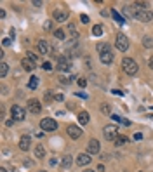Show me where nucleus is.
Listing matches in <instances>:
<instances>
[{
    "instance_id": "obj_1",
    "label": "nucleus",
    "mask_w": 153,
    "mask_h": 172,
    "mask_svg": "<svg viewBox=\"0 0 153 172\" xmlns=\"http://www.w3.org/2000/svg\"><path fill=\"white\" fill-rule=\"evenodd\" d=\"M97 54H99V59L103 64H111L113 63V51L110 47V44H99L97 45Z\"/></svg>"
},
{
    "instance_id": "obj_2",
    "label": "nucleus",
    "mask_w": 153,
    "mask_h": 172,
    "mask_svg": "<svg viewBox=\"0 0 153 172\" xmlns=\"http://www.w3.org/2000/svg\"><path fill=\"white\" fill-rule=\"evenodd\" d=\"M122 70L125 71L129 77L137 75V63H136L132 57H124L122 59Z\"/></svg>"
},
{
    "instance_id": "obj_3",
    "label": "nucleus",
    "mask_w": 153,
    "mask_h": 172,
    "mask_svg": "<svg viewBox=\"0 0 153 172\" xmlns=\"http://www.w3.org/2000/svg\"><path fill=\"white\" fill-rule=\"evenodd\" d=\"M129 38H127L124 33H118L117 38H115V47L118 49V51H122V52H125V51H129Z\"/></svg>"
},
{
    "instance_id": "obj_4",
    "label": "nucleus",
    "mask_w": 153,
    "mask_h": 172,
    "mask_svg": "<svg viewBox=\"0 0 153 172\" xmlns=\"http://www.w3.org/2000/svg\"><path fill=\"white\" fill-rule=\"evenodd\" d=\"M103 136H105V139H108V141H115L118 137L117 127H115V125H106V127L103 129Z\"/></svg>"
},
{
    "instance_id": "obj_5",
    "label": "nucleus",
    "mask_w": 153,
    "mask_h": 172,
    "mask_svg": "<svg viewBox=\"0 0 153 172\" xmlns=\"http://www.w3.org/2000/svg\"><path fill=\"white\" fill-rule=\"evenodd\" d=\"M11 115H12V120L21 122V120H25V117H26V111L23 110L19 104H14L12 108H11Z\"/></svg>"
},
{
    "instance_id": "obj_6",
    "label": "nucleus",
    "mask_w": 153,
    "mask_h": 172,
    "mask_svg": "<svg viewBox=\"0 0 153 172\" xmlns=\"http://www.w3.org/2000/svg\"><path fill=\"white\" fill-rule=\"evenodd\" d=\"M134 18L136 19H139V21H143V23H150L153 19V12L151 11H134Z\"/></svg>"
},
{
    "instance_id": "obj_7",
    "label": "nucleus",
    "mask_w": 153,
    "mask_h": 172,
    "mask_svg": "<svg viewBox=\"0 0 153 172\" xmlns=\"http://www.w3.org/2000/svg\"><path fill=\"white\" fill-rule=\"evenodd\" d=\"M40 129H42V130H47V132L56 130V129H57V122L54 118H44L42 122H40Z\"/></svg>"
},
{
    "instance_id": "obj_8",
    "label": "nucleus",
    "mask_w": 153,
    "mask_h": 172,
    "mask_svg": "<svg viewBox=\"0 0 153 172\" xmlns=\"http://www.w3.org/2000/svg\"><path fill=\"white\" fill-rule=\"evenodd\" d=\"M71 68V63H70V59H68V57H59V59H57V64H56V70L57 71H63V73H65V71H68Z\"/></svg>"
},
{
    "instance_id": "obj_9",
    "label": "nucleus",
    "mask_w": 153,
    "mask_h": 172,
    "mask_svg": "<svg viewBox=\"0 0 153 172\" xmlns=\"http://www.w3.org/2000/svg\"><path fill=\"white\" fill-rule=\"evenodd\" d=\"M26 106H28V111H30V113H33V115H38L40 111H42V104H40L38 99H30Z\"/></svg>"
},
{
    "instance_id": "obj_10",
    "label": "nucleus",
    "mask_w": 153,
    "mask_h": 172,
    "mask_svg": "<svg viewBox=\"0 0 153 172\" xmlns=\"http://www.w3.org/2000/svg\"><path fill=\"white\" fill-rule=\"evenodd\" d=\"M66 132H68V136H70L71 139L82 137V129H80L79 125H68V127H66Z\"/></svg>"
},
{
    "instance_id": "obj_11",
    "label": "nucleus",
    "mask_w": 153,
    "mask_h": 172,
    "mask_svg": "<svg viewBox=\"0 0 153 172\" xmlns=\"http://www.w3.org/2000/svg\"><path fill=\"white\" fill-rule=\"evenodd\" d=\"M87 151H89V155H97L101 151V144H99V141L97 139H91L89 141V146H87Z\"/></svg>"
},
{
    "instance_id": "obj_12",
    "label": "nucleus",
    "mask_w": 153,
    "mask_h": 172,
    "mask_svg": "<svg viewBox=\"0 0 153 172\" xmlns=\"http://www.w3.org/2000/svg\"><path fill=\"white\" fill-rule=\"evenodd\" d=\"M31 148V137L30 136H21V139H19V150L21 151H28Z\"/></svg>"
},
{
    "instance_id": "obj_13",
    "label": "nucleus",
    "mask_w": 153,
    "mask_h": 172,
    "mask_svg": "<svg viewBox=\"0 0 153 172\" xmlns=\"http://www.w3.org/2000/svg\"><path fill=\"white\" fill-rule=\"evenodd\" d=\"M52 18H54V21H57V23H65V21H68V12L57 9V11H54Z\"/></svg>"
},
{
    "instance_id": "obj_14",
    "label": "nucleus",
    "mask_w": 153,
    "mask_h": 172,
    "mask_svg": "<svg viewBox=\"0 0 153 172\" xmlns=\"http://www.w3.org/2000/svg\"><path fill=\"white\" fill-rule=\"evenodd\" d=\"M92 160H91V155L89 153H80L79 157H77V163H79L80 167H85V165H89Z\"/></svg>"
},
{
    "instance_id": "obj_15",
    "label": "nucleus",
    "mask_w": 153,
    "mask_h": 172,
    "mask_svg": "<svg viewBox=\"0 0 153 172\" xmlns=\"http://www.w3.org/2000/svg\"><path fill=\"white\" fill-rule=\"evenodd\" d=\"M37 51H38V54H42V56L49 54V42L47 40H38V42H37Z\"/></svg>"
},
{
    "instance_id": "obj_16",
    "label": "nucleus",
    "mask_w": 153,
    "mask_h": 172,
    "mask_svg": "<svg viewBox=\"0 0 153 172\" xmlns=\"http://www.w3.org/2000/svg\"><path fill=\"white\" fill-rule=\"evenodd\" d=\"M21 64H23V68H25L26 71H33V70L37 68V64H35L33 61H30L28 57H25V59H23V61H21Z\"/></svg>"
},
{
    "instance_id": "obj_17",
    "label": "nucleus",
    "mask_w": 153,
    "mask_h": 172,
    "mask_svg": "<svg viewBox=\"0 0 153 172\" xmlns=\"http://www.w3.org/2000/svg\"><path fill=\"white\" fill-rule=\"evenodd\" d=\"M89 120H91V118H89V113H87V111H80V113H79V122H80L82 125H87Z\"/></svg>"
},
{
    "instance_id": "obj_18",
    "label": "nucleus",
    "mask_w": 153,
    "mask_h": 172,
    "mask_svg": "<svg viewBox=\"0 0 153 172\" xmlns=\"http://www.w3.org/2000/svg\"><path fill=\"white\" fill-rule=\"evenodd\" d=\"M37 87H38V77H31L30 82H28V89H30V90H35Z\"/></svg>"
},
{
    "instance_id": "obj_19",
    "label": "nucleus",
    "mask_w": 153,
    "mask_h": 172,
    "mask_svg": "<svg viewBox=\"0 0 153 172\" xmlns=\"http://www.w3.org/2000/svg\"><path fill=\"white\" fill-rule=\"evenodd\" d=\"M68 33H70V37L71 38H79V33H77V28H75V24L73 23H70V24H68Z\"/></svg>"
},
{
    "instance_id": "obj_20",
    "label": "nucleus",
    "mask_w": 153,
    "mask_h": 172,
    "mask_svg": "<svg viewBox=\"0 0 153 172\" xmlns=\"http://www.w3.org/2000/svg\"><path fill=\"white\" fill-rule=\"evenodd\" d=\"M71 160H73V158H71L70 155H65V157H63V158H61V167L68 169V167H70V165H71Z\"/></svg>"
},
{
    "instance_id": "obj_21",
    "label": "nucleus",
    "mask_w": 153,
    "mask_h": 172,
    "mask_svg": "<svg viewBox=\"0 0 153 172\" xmlns=\"http://www.w3.org/2000/svg\"><path fill=\"white\" fill-rule=\"evenodd\" d=\"M127 141H129V139H127L125 136H120V134H118V137L113 143H115V146H124V144H127Z\"/></svg>"
},
{
    "instance_id": "obj_22",
    "label": "nucleus",
    "mask_w": 153,
    "mask_h": 172,
    "mask_svg": "<svg viewBox=\"0 0 153 172\" xmlns=\"http://www.w3.org/2000/svg\"><path fill=\"white\" fill-rule=\"evenodd\" d=\"M35 157H37V158H44V157H45L44 146H37V148H35Z\"/></svg>"
},
{
    "instance_id": "obj_23",
    "label": "nucleus",
    "mask_w": 153,
    "mask_h": 172,
    "mask_svg": "<svg viewBox=\"0 0 153 172\" xmlns=\"http://www.w3.org/2000/svg\"><path fill=\"white\" fill-rule=\"evenodd\" d=\"M92 35H94V37H101V35H103V26H101V24L92 26Z\"/></svg>"
},
{
    "instance_id": "obj_24",
    "label": "nucleus",
    "mask_w": 153,
    "mask_h": 172,
    "mask_svg": "<svg viewBox=\"0 0 153 172\" xmlns=\"http://www.w3.org/2000/svg\"><path fill=\"white\" fill-rule=\"evenodd\" d=\"M7 73H9V66L5 63H0V77H7Z\"/></svg>"
},
{
    "instance_id": "obj_25",
    "label": "nucleus",
    "mask_w": 153,
    "mask_h": 172,
    "mask_svg": "<svg viewBox=\"0 0 153 172\" xmlns=\"http://www.w3.org/2000/svg\"><path fill=\"white\" fill-rule=\"evenodd\" d=\"M111 16H113V18H115V21H117V23H120V24H124V23H125V19H124L122 16H120V14H118L115 9L111 11Z\"/></svg>"
},
{
    "instance_id": "obj_26",
    "label": "nucleus",
    "mask_w": 153,
    "mask_h": 172,
    "mask_svg": "<svg viewBox=\"0 0 153 172\" xmlns=\"http://www.w3.org/2000/svg\"><path fill=\"white\" fill-rule=\"evenodd\" d=\"M101 111H103L105 115H110L111 113V106H110L108 103H103V104H101Z\"/></svg>"
},
{
    "instance_id": "obj_27",
    "label": "nucleus",
    "mask_w": 153,
    "mask_h": 172,
    "mask_svg": "<svg viewBox=\"0 0 153 172\" xmlns=\"http://www.w3.org/2000/svg\"><path fill=\"white\" fill-rule=\"evenodd\" d=\"M54 37H56L57 40H63L66 35H65V31H63L61 28H59V30H56V31H54Z\"/></svg>"
},
{
    "instance_id": "obj_28",
    "label": "nucleus",
    "mask_w": 153,
    "mask_h": 172,
    "mask_svg": "<svg viewBox=\"0 0 153 172\" xmlns=\"http://www.w3.org/2000/svg\"><path fill=\"white\" fill-rule=\"evenodd\" d=\"M26 57H28V59H30V61H33V63H35V64H37V63H38V57H37L33 52H26Z\"/></svg>"
},
{
    "instance_id": "obj_29",
    "label": "nucleus",
    "mask_w": 153,
    "mask_h": 172,
    "mask_svg": "<svg viewBox=\"0 0 153 172\" xmlns=\"http://www.w3.org/2000/svg\"><path fill=\"white\" fill-rule=\"evenodd\" d=\"M143 42H144V45H146V47H151V45H153V40L150 38V37H144Z\"/></svg>"
},
{
    "instance_id": "obj_30",
    "label": "nucleus",
    "mask_w": 153,
    "mask_h": 172,
    "mask_svg": "<svg viewBox=\"0 0 153 172\" xmlns=\"http://www.w3.org/2000/svg\"><path fill=\"white\" fill-rule=\"evenodd\" d=\"M80 21H82L83 24H87V23H89V16H87V14H80Z\"/></svg>"
},
{
    "instance_id": "obj_31",
    "label": "nucleus",
    "mask_w": 153,
    "mask_h": 172,
    "mask_svg": "<svg viewBox=\"0 0 153 172\" xmlns=\"http://www.w3.org/2000/svg\"><path fill=\"white\" fill-rule=\"evenodd\" d=\"M77 84H79L80 85V87H85V85H87V80H85V78H79V80H77Z\"/></svg>"
},
{
    "instance_id": "obj_32",
    "label": "nucleus",
    "mask_w": 153,
    "mask_h": 172,
    "mask_svg": "<svg viewBox=\"0 0 153 172\" xmlns=\"http://www.w3.org/2000/svg\"><path fill=\"white\" fill-rule=\"evenodd\" d=\"M11 42H12V38H4L2 40V45H4V47H9Z\"/></svg>"
},
{
    "instance_id": "obj_33",
    "label": "nucleus",
    "mask_w": 153,
    "mask_h": 172,
    "mask_svg": "<svg viewBox=\"0 0 153 172\" xmlns=\"http://www.w3.org/2000/svg\"><path fill=\"white\" fill-rule=\"evenodd\" d=\"M42 68H44V70H47V71H51V70H52V64H51V63H44V64H42Z\"/></svg>"
},
{
    "instance_id": "obj_34",
    "label": "nucleus",
    "mask_w": 153,
    "mask_h": 172,
    "mask_svg": "<svg viewBox=\"0 0 153 172\" xmlns=\"http://www.w3.org/2000/svg\"><path fill=\"white\" fill-rule=\"evenodd\" d=\"M44 28H45V30H52V21H45V24H44Z\"/></svg>"
},
{
    "instance_id": "obj_35",
    "label": "nucleus",
    "mask_w": 153,
    "mask_h": 172,
    "mask_svg": "<svg viewBox=\"0 0 153 172\" xmlns=\"http://www.w3.org/2000/svg\"><path fill=\"white\" fill-rule=\"evenodd\" d=\"M54 99H56V101H63V99H65V96H63V94H56V96H54Z\"/></svg>"
},
{
    "instance_id": "obj_36",
    "label": "nucleus",
    "mask_w": 153,
    "mask_h": 172,
    "mask_svg": "<svg viewBox=\"0 0 153 172\" xmlns=\"http://www.w3.org/2000/svg\"><path fill=\"white\" fill-rule=\"evenodd\" d=\"M134 139H136V141H141V139H143V134L136 132V134H134Z\"/></svg>"
},
{
    "instance_id": "obj_37",
    "label": "nucleus",
    "mask_w": 153,
    "mask_h": 172,
    "mask_svg": "<svg viewBox=\"0 0 153 172\" xmlns=\"http://www.w3.org/2000/svg\"><path fill=\"white\" fill-rule=\"evenodd\" d=\"M49 163H51V165H52V167H54V165H57V158H54V157H52V158L49 160Z\"/></svg>"
},
{
    "instance_id": "obj_38",
    "label": "nucleus",
    "mask_w": 153,
    "mask_h": 172,
    "mask_svg": "<svg viewBox=\"0 0 153 172\" xmlns=\"http://www.w3.org/2000/svg\"><path fill=\"white\" fill-rule=\"evenodd\" d=\"M33 5H35V7H42V2H38V0H33Z\"/></svg>"
},
{
    "instance_id": "obj_39",
    "label": "nucleus",
    "mask_w": 153,
    "mask_h": 172,
    "mask_svg": "<svg viewBox=\"0 0 153 172\" xmlns=\"http://www.w3.org/2000/svg\"><path fill=\"white\" fill-rule=\"evenodd\" d=\"M113 94H117V96H124V92H122V90H118V89H115Z\"/></svg>"
},
{
    "instance_id": "obj_40",
    "label": "nucleus",
    "mask_w": 153,
    "mask_h": 172,
    "mask_svg": "<svg viewBox=\"0 0 153 172\" xmlns=\"http://www.w3.org/2000/svg\"><path fill=\"white\" fill-rule=\"evenodd\" d=\"M148 66H150V68H151V70H153V56L150 57V61H148Z\"/></svg>"
},
{
    "instance_id": "obj_41",
    "label": "nucleus",
    "mask_w": 153,
    "mask_h": 172,
    "mask_svg": "<svg viewBox=\"0 0 153 172\" xmlns=\"http://www.w3.org/2000/svg\"><path fill=\"white\" fill-rule=\"evenodd\" d=\"M97 172H105V165H97Z\"/></svg>"
},
{
    "instance_id": "obj_42",
    "label": "nucleus",
    "mask_w": 153,
    "mask_h": 172,
    "mask_svg": "<svg viewBox=\"0 0 153 172\" xmlns=\"http://www.w3.org/2000/svg\"><path fill=\"white\" fill-rule=\"evenodd\" d=\"M0 172H7V169H5V167H2V169H0Z\"/></svg>"
},
{
    "instance_id": "obj_43",
    "label": "nucleus",
    "mask_w": 153,
    "mask_h": 172,
    "mask_svg": "<svg viewBox=\"0 0 153 172\" xmlns=\"http://www.w3.org/2000/svg\"><path fill=\"white\" fill-rule=\"evenodd\" d=\"M148 118H151V120H153V115H148Z\"/></svg>"
},
{
    "instance_id": "obj_44",
    "label": "nucleus",
    "mask_w": 153,
    "mask_h": 172,
    "mask_svg": "<svg viewBox=\"0 0 153 172\" xmlns=\"http://www.w3.org/2000/svg\"><path fill=\"white\" fill-rule=\"evenodd\" d=\"M85 172H96V170H85Z\"/></svg>"
},
{
    "instance_id": "obj_45",
    "label": "nucleus",
    "mask_w": 153,
    "mask_h": 172,
    "mask_svg": "<svg viewBox=\"0 0 153 172\" xmlns=\"http://www.w3.org/2000/svg\"><path fill=\"white\" fill-rule=\"evenodd\" d=\"M40 172H47V170H40Z\"/></svg>"
},
{
    "instance_id": "obj_46",
    "label": "nucleus",
    "mask_w": 153,
    "mask_h": 172,
    "mask_svg": "<svg viewBox=\"0 0 153 172\" xmlns=\"http://www.w3.org/2000/svg\"><path fill=\"white\" fill-rule=\"evenodd\" d=\"M139 172H141V170H139Z\"/></svg>"
}]
</instances>
